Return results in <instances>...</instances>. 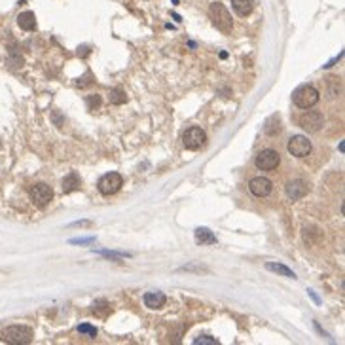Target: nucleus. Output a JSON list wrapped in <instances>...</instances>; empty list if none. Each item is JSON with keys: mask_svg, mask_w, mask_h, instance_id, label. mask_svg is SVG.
Segmentation results:
<instances>
[{"mask_svg": "<svg viewBox=\"0 0 345 345\" xmlns=\"http://www.w3.org/2000/svg\"><path fill=\"white\" fill-rule=\"evenodd\" d=\"M209 15H211V19H213V23H215V27L218 29V31H222L224 34L231 33V27H233L231 15H230V11H228L220 2L211 4V8H209Z\"/></svg>", "mask_w": 345, "mask_h": 345, "instance_id": "1", "label": "nucleus"}, {"mask_svg": "<svg viewBox=\"0 0 345 345\" xmlns=\"http://www.w3.org/2000/svg\"><path fill=\"white\" fill-rule=\"evenodd\" d=\"M2 340L11 345H25L33 342V330L29 326H8L2 332Z\"/></svg>", "mask_w": 345, "mask_h": 345, "instance_id": "2", "label": "nucleus"}, {"mask_svg": "<svg viewBox=\"0 0 345 345\" xmlns=\"http://www.w3.org/2000/svg\"><path fill=\"white\" fill-rule=\"evenodd\" d=\"M319 99H321V95H319V91L315 87L303 86L294 93V105L298 108H305L307 110V108L315 107L319 103Z\"/></svg>", "mask_w": 345, "mask_h": 345, "instance_id": "3", "label": "nucleus"}, {"mask_svg": "<svg viewBox=\"0 0 345 345\" xmlns=\"http://www.w3.org/2000/svg\"><path fill=\"white\" fill-rule=\"evenodd\" d=\"M121 186H123V178H121V174H118V172H108V174H105L97 184L99 192L103 195L116 194Z\"/></svg>", "mask_w": 345, "mask_h": 345, "instance_id": "4", "label": "nucleus"}, {"mask_svg": "<svg viewBox=\"0 0 345 345\" xmlns=\"http://www.w3.org/2000/svg\"><path fill=\"white\" fill-rule=\"evenodd\" d=\"M205 140H207V135L201 127H190L182 135V144L184 148H188V150H199L205 144Z\"/></svg>", "mask_w": 345, "mask_h": 345, "instance_id": "5", "label": "nucleus"}, {"mask_svg": "<svg viewBox=\"0 0 345 345\" xmlns=\"http://www.w3.org/2000/svg\"><path fill=\"white\" fill-rule=\"evenodd\" d=\"M287 148L294 158H305L311 154V140H307V137H303V135H296L288 140Z\"/></svg>", "mask_w": 345, "mask_h": 345, "instance_id": "6", "label": "nucleus"}, {"mask_svg": "<svg viewBox=\"0 0 345 345\" xmlns=\"http://www.w3.org/2000/svg\"><path fill=\"white\" fill-rule=\"evenodd\" d=\"M281 162V156L279 152L271 150V148H266V150H262L256 156V167H258L260 171H271V169H275Z\"/></svg>", "mask_w": 345, "mask_h": 345, "instance_id": "7", "label": "nucleus"}, {"mask_svg": "<svg viewBox=\"0 0 345 345\" xmlns=\"http://www.w3.org/2000/svg\"><path fill=\"white\" fill-rule=\"evenodd\" d=\"M298 123H300V127H303V129L307 131V133H317V131L323 127V123H324V118H323V114L321 112H305V114H302L300 116V119H298Z\"/></svg>", "mask_w": 345, "mask_h": 345, "instance_id": "8", "label": "nucleus"}, {"mask_svg": "<svg viewBox=\"0 0 345 345\" xmlns=\"http://www.w3.org/2000/svg\"><path fill=\"white\" fill-rule=\"evenodd\" d=\"M31 197H33V201L38 207H44L52 201V197H54V190H52L48 184H42V182L34 184L33 188H31Z\"/></svg>", "mask_w": 345, "mask_h": 345, "instance_id": "9", "label": "nucleus"}, {"mask_svg": "<svg viewBox=\"0 0 345 345\" xmlns=\"http://www.w3.org/2000/svg\"><path fill=\"white\" fill-rule=\"evenodd\" d=\"M248 190H250V194L256 195V197H266V195L271 194V190H273V184H271L270 178L256 176V178H252V180L248 182Z\"/></svg>", "mask_w": 345, "mask_h": 345, "instance_id": "10", "label": "nucleus"}, {"mask_svg": "<svg viewBox=\"0 0 345 345\" xmlns=\"http://www.w3.org/2000/svg\"><path fill=\"white\" fill-rule=\"evenodd\" d=\"M307 192H309V188H307V184L303 182V180H292V182L287 184V195L290 197L292 201L302 199Z\"/></svg>", "mask_w": 345, "mask_h": 345, "instance_id": "11", "label": "nucleus"}, {"mask_svg": "<svg viewBox=\"0 0 345 345\" xmlns=\"http://www.w3.org/2000/svg\"><path fill=\"white\" fill-rule=\"evenodd\" d=\"M165 302H167V298L162 292H146L144 294V305L150 309H162Z\"/></svg>", "mask_w": 345, "mask_h": 345, "instance_id": "12", "label": "nucleus"}, {"mask_svg": "<svg viewBox=\"0 0 345 345\" xmlns=\"http://www.w3.org/2000/svg\"><path fill=\"white\" fill-rule=\"evenodd\" d=\"M17 25L21 27L23 31H34L36 29V17H34L33 11H23L17 15Z\"/></svg>", "mask_w": 345, "mask_h": 345, "instance_id": "13", "label": "nucleus"}, {"mask_svg": "<svg viewBox=\"0 0 345 345\" xmlns=\"http://www.w3.org/2000/svg\"><path fill=\"white\" fill-rule=\"evenodd\" d=\"M231 8L235 10L237 15L241 17H247L248 13L254 8V0H231Z\"/></svg>", "mask_w": 345, "mask_h": 345, "instance_id": "14", "label": "nucleus"}, {"mask_svg": "<svg viewBox=\"0 0 345 345\" xmlns=\"http://www.w3.org/2000/svg\"><path fill=\"white\" fill-rule=\"evenodd\" d=\"M195 241H197L199 245H215L216 237L211 230H207V228H197V230H195Z\"/></svg>", "mask_w": 345, "mask_h": 345, "instance_id": "15", "label": "nucleus"}, {"mask_svg": "<svg viewBox=\"0 0 345 345\" xmlns=\"http://www.w3.org/2000/svg\"><path fill=\"white\" fill-rule=\"evenodd\" d=\"M266 270L273 271V273H277V275H283V277H290V279H296V273L290 270V268H287V266H283V264H275V262H268L266 264Z\"/></svg>", "mask_w": 345, "mask_h": 345, "instance_id": "16", "label": "nucleus"}, {"mask_svg": "<svg viewBox=\"0 0 345 345\" xmlns=\"http://www.w3.org/2000/svg\"><path fill=\"white\" fill-rule=\"evenodd\" d=\"M76 190H80V176L76 172H70L63 180V192L70 194V192H76Z\"/></svg>", "mask_w": 345, "mask_h": 345, "instance_id": "17", "label": "nucleus"}, {"mask_svg": "<svg viewBox=\"0 0 345 345\" xmlns=\"http://www.w3.org/2000/svg\"><path fill=\"white\" fill-rule=\"evenodd\" d=\"M125 101H127V97H125V91L121 87H114L110 91V103L112 105H123Z\"/></svg>", "mask_w": 345, "mask_h": 345, "instance_id": "18", "label": "nucleus"}, {"mask_svg": "<svg viewBox=\"0 0 345 345\" xmlns=\"http://www.w3.org/2000/svg\"><path fill=\"white\" fill-rule=\"evenodd\" d=\"M264 131H266L268 135H277V133L281 131L279 116H271V118L268 119V123H266V127H264Z\"/></svg>", "mask_w": 345, "mask_h": 345, "instance_id": "19", "label": "nucleus"}, {"mask_svg": "<svg viewBox=\"0 0 345 345\" xmlns=\"http://www.w3.org/2000/svg\"><path fill=\"white\" fill-rule=\"evenodd\" d=\"M78 332H80V334H87L89 338H95V336H97V328L91 326V324H80V326H78Z\"/></svg>", "mask_w": 345, "mask_h": 345, "instance_id": "20", "label": "nucleus"}, {"mask_svg": "<svg viewBox=\"0 0 345 345\" xmlns=\"http://www.w3.org/2000/svg\"><path fill=\"white\" fill-rule=\"evenodd\" d=\"M87 107H89V110L99 108L101 107V97H99V95H89V97H87Z\"/></svg>", "mask_w": 345, "mask_h": 345, "instance_id": "21", "label": "nucleus"}, {"mask_svg": "<svg viewBox=\"0 0 345 345\" xmlns=\"http://www.w3.org/2000/svg\"><path fill=\"white\" fill-rule=\"evenodd\" d=\"M194 344H203V345H216L218 342H216L215 338H209V336H201V338H195L194 340Z\"/></svg>", "mask_w": 345, "mask_h": 345, "instance_id": "22", "label": "nucleus"}, {"mask_svg": "<svg viewBox=\"0 0 345 345\" xmlns=\"http://www.w3.org/2000/svg\"><path fill=\"white\" fill-rule=\"evenodd\" d=\"M95 237H80V239H70V245H91Z\"/></svg>", "mask_w": 345, "mask_h": 345, "instance_id": "23", "label": "nucleus"}, {"mask_svg": "<svg viewBox=\"0 0 345 345\" xmlns=\"http://www.w3.org/2000/svg\"><path fill=\"white\" fill-rule=\"evenodd\" d=\"M307 294H309V296H311L313 300H315V303H321V300L317 298V294H315V292H313V290H307Z\"/></svg>", "mask_w": 345, "mask_h": 345, "instance_id": "24", "label": "nucleus"}]
</instances>
